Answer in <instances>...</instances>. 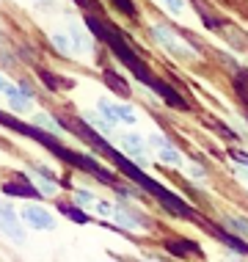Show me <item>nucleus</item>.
Wrapping results in <instances>:
<instances>
[{"label": "nucleus", "mask_w": 248, "mask_h": 262, "mask_svg": "<svg viewBox=\"0 0 248 262\" xmlns=\"http://www.w3.org/2000/svg\"><path fill=\"white\" fill-rule=\"evenodd\" d=\"M22 218L31 226H36V229H53V218H50L44 210H39V207H28L22 212Z\"/></svg>", "instance_id": "39448f33"}, {"label": "nucleus", "mask_w": 248, "mask_h": 262, "mask_svg": "<svg viewBox=\"0 0 248 262\" xmlns=\"http://www.w3.org/2000/svg\"><path fill=\"white\" fill-rule=\"evenodd\" d=\"M232 158H235L237 163H248V155L245 152H232Z\"/></svg>", "instance_id": "4468645a"}, {"label": "nucleus", "mask_w": 248, "mask_h": 262, "mask_svg": "<svg viewBox=\"0 0 248 262\" xmlns=\"http://www.w3.org/2000/svg\"><path fill=\"white\" fill-rule=\"evenodd\" d=\"M215 235L221 237L223 243H229V246H232V249H235V251H240V254H248V246H245V243H243V240H240V237L229 235V232H215Z\"/></svg>", "instance_id": "1a4fd4ad"}, {"label": "nucleus", "mask_w": 248, "mask_h": 262, "mask_svg": "<svg viewBox=\"0 0 248 262\" xmlns=\"http://www.w3.org/2000/svg\"><path fill=\"white\" fill-rule=\"evenodd\" d=\"M3 193L9 196H28V199H39V190L31 185V182L19 180V182H6L3 185Z\"/></svg>", "instance_id": "423d86ee"}, {"label": "nucleus", "mask_w": 248, "mask_h": 262, "mask_svg": "<svg viewBox=\"0 0 248 262\" xmlns=\"http://www.w3.org/2000/svg\"><path fill=\"white\" fill-rule=\"evenodd\" d=\"M166 249L174 257H193V254H198V246L190 243V240H166Z\"/></svg>", "instance_id": "0eeeda50"}, {"label": "nucleus", "mask_w": 248, "mask_h": 262, "mask_svg": "<svg viewBox=\"0 0 248 262\" xmlns=\"http://www.w3.org/2000/svg\"><path fill=\"white\" fill-rule=\"evenodd\" d=\"M0 229H3L9 237H14V240H22V229H19L17 215H14L11 207H0Z\"/></svg>", "instance_id": "20e7f679"}, {"label": "nucleus", "mask_w": 248, "mask_h": 262, "mask_svg": "<svg viewBox=\"0 0 248 262\" xmlns=\"http://www.w3.org/2000/svg\"><path fill=\"white\" fill-rule=\"evenodd\" d=\"M61 124H63V127H72V130H75V133H77V136H80L83 141H88L91 146H97L99 152H105V155H108V158H110L113 163H116V168H119V171H122V174H127L132 182H136V185H141V188H144L146 193L157 196V199H160L163 204H166V207L171 210L174 215L193 218V210H190L188 204L179 199V196H176V193H171V190H166L163 185H157L154 180H149V177H146L144 171H141V168L136 166V163H130V160H127L122 152H116L110 144H105V141L99 138V136H97L94 130H91V127H88L86 122H80V119H61Z\"/></svg>", "instance_id": "f257e3e1"}, {"label": "nucleus", "mask_w": 248, "mask_h": 262, "mask_svg": "<svg viewBox=\"0 0 248 262\" xmlns=\"http://www.w3.org/2000/svg\"><path fill=\"white\" fill-rule=\"evenodd\" d=\"M61 212H63V215H69V218H72V221H77V224H86V221H88L86 212H80V210L69 207V204H61Z\"/></svg>", "instance_id": "9b49d317"}, {"label": "nucleus", "mask_w": 248, "mask_h": 262, "mask_svg": "<svg viewBox=\"0 0 248 262\" xmlns=\"http://www.w3.org/2000/svg\"><path fill=\"white\" fill-rule=\"evenodd\" d=\"M113 3H116L119 6V9H122L124 14H127V17H136V6H132V0H113Z\"/></svg>", "instance_id": "f8f14e48"}, {"label": "nucleus", "mask_w": 248, "mask_h": 262, "mask_svg": "<svg viewBox=\"0 0 248 262\" xmlns=\"http://www.w3.org/2000/svg\"><path fill=\"white\" fill-rule=\"evenodd\" d=\"M105 83H108L110 89H116V94H119V97H130V86H127V83H124L119 75L105 72Z\"/></svg>", "instance_id": "6e6552de"}, {"label": "nucleus", "mask_w": 248, "mask_h": 262, "mask_svg": "<svg viewBox=\"0 0 248 262\" xmlns=\"http://www.w3.org/2000/svg\"><path fill=\"white\" fill-rule=\"evenodd\" d=\"M86 25H88V31L94 33V36H97L99 41H105V45L110 47V53L116 55V58L122 61L132 75H136V80H141L144 86L152 89V83H154L152 69L146 67V61L141 58V55H136V50H132V47L122 39V33H119L116 28H113V25H105V23H99V19H97V17H91V14H86Z\"/></svg>", "instance_id": "f03ea898"}, {"label": "nucleus", "mask_w": 248, "mask_h": 262, "mask_svg": "<svg viewBox=\"0 0 248 262\" xmlns=\"http://www.w3.org/2000/svg\"><path fill=\"white\" fill-rule=\"evenodd\" d=\"M39 77L50 86V91H58L61 86H72L69 80H61V77H55V75H50V72H39Z\"/></svg>", "instance_id": "9d476101"}, {"label": "nucleus", "mask_w": 248, "mask_h": 262, "mask_svg": "<svg viewBox=\"0 0 248 262\" xmlns=\"http://www.w3.org/2000/svg\"><path fill=\"white\" fill-rule=\"evenodd\" d=\"M152 89L157 91V94L163 97V100H166L168 105H171V108H179V111H188V102L182 100V94H176V91L168 86L166 80H160V77H154V83H152Z\"/></svg>", "instance_id": "7ed1b4c3"}, {"label": "nucleus", "mask_w": 248, "mask_h": 262, "mask_svg": "<svg viewBox=\"0 0 248 262\" xmlns=\"http://www.w3.org/2000/svg\"><path fill=\"white\" fill-rule=\"evenodd\" d=\"M229 226H232L235 232H245V235H248V221H245V218H232Z\"/></svg>", "instance_id": "ddd939ff"}]
</instances>
